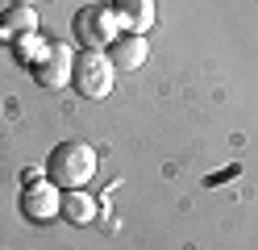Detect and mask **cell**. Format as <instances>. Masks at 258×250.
<instances>
[{
	"mask_svg": "<svg viewBox=\"0 0 258 250\" xmlns=\"http://www.w3.org/2000/svg\"><path fill=\"white\" fill-rule=\"evenodd\" d=\"M46 171H50V183H58V188H84L96 175V150L88 142H62L46 159Z\"/></svg>",
	"mask_w": 258,
	"mask_h": 250,
	"instance_id": "cell-1",
	"label": "cell"
},
{
	"mask_svg": "<svg viewBox=\"0 0 258 250\" xmlns=\"http://www.w3.org/2000/svg\"><path fill=\"white\" fill-rule=\"evenodd\" d=\"M71 25H75V38L88 50H100L108 42H117V13H112V5H84Z\"/></svg>",
	"mask_w": 258,
	"mask_h": 250,
	"instance_id": "cell-2",
	"label": "cell"
},
{
	"mask_svg": "<svg viewBox=\"0 0 258 250\" xmlns=\"http://www.w3.org/2000/svg\"><path fill=\"white\" fill-rule=\"evenodd\" d=\"M112 59H104L100 50H84V55L75 59V71H71V83L84 96H92V100H100V96H108L112 92Z\"/></svg>",
	"mask_w": 258,
	"mask_h": 250,
	"instance_id": "cell-3",
	"label": "cell"
},
{
	"mask_svg": "<svg viewBox=\"0 0 258 250\" xmlns=\"http://www.w3.org/2000/svg\"><path fill=\"white\" fill-rule=\"evenodd\" d=\"M71 71H75V55L67 46H42V55L34 59V79L42 88H62V83H71Z\"/></svg>",
	"mask_w": 258,
	"mask_h": 250,
	"instance_id": "cell-4",
	"label": "cell"
},
{
	"mask_svg": "<svg viewBox=\"0 0 258 250\" xmlns=\"http://www.w3.org/2000/svg\"><path fill=\"white\" fill-rule=\"evenodd\" d=\"M58 205H62L58 183H46V179H29V183H25L21 213L29 217V221H50V217H58Z\"/></svg>",
	"mask_w": 258,
	"mask_h": 250,
	"instance_id": "cell-5",
	"label": "cell"
},
{
	"mask_svg": "<svg viewBox=\"0 0 258 250\" xmlns=\"http://www.w3.org/2000/svg\"><path fill=\"white\" fill-rule=\"evenodd\" d=\"M112 13L129 33H146L154 25V0H112Z\"/></svg>",
	"mask_w": 258,
	"mask_h": 250,
	"instance_id": "cell-6",
	"label": "cell"
},
{
	"mask_svg": "<svg viewBox=\"0 0 258 250\" xmlns=\"http://www.w3.org/2000/svg\"><path fill=\"white\" fill-rule=\"evenodd\" d=\"M38 29V17L29 5H9L5 13H0V38L13 42V38H34Z\"/></svg>",
	"mask_w": 258,
	"mask_h": 250,
	"instance_id": "cell-7",
	"label": "cell"
},
{
	"mask_svg": "<svg viewBox=\"0 0 258 250\" xmlns=\"http://www.w3.org/2000/svg\"><path fill=\"white\" fill-rule=\"evenodd\" d=\"M150 46H146V33H125V38L112 42V59H117V67H125V71H138L142 63H146Z\"/></svg>",
	"mask_w": 258,
	"mask_h": 250,
	"instance_id": "cell-8",
	"label": "cell"
},
{
	"mask_svg": "<svg viewBox=\"0 0 258 250\" xmlns=\"http://www.w3.org/2000/svg\"><path fill=\"white\" fill-rule=\"evenodd\" d=\"M58 213H62V221H67V225H88L92 217H96V200L88 192H79V188H67V192H62Z\"/></svg>",
	"mask_w": 258,
	"mask_h": 250,
	"instance_id": "cell-9",
	"label": "cell"
},
{
	"mask_svg": "<svg viewBox=\"0 0 258 250\" xmlns=\"http://www.w3.org/2000/svg\"><path fill=\"white\" fill-rule=\"evenodd\" d=\"M13 5H29V0H13Z\"/></svg>",
	"mask_w": 258,
	"mask_h": 250,
	"instance_id": "cell-10",
	"label": "cell"
}]
</instances>
